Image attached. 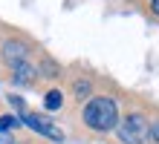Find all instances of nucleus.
Listing matches in <instances>:
<instances>
[{
  "label": "nucleus",
  "instance_id": "obj_11",
  "mask_svg": "<svg viewBox=\"0 0 159 144\" xmlns=\"http://www.w3.org/2000/svg\"><path fill=\"white\" fill-rule=\"evenodd\" d=\"M151 9H153V15H159V0H151Z\"/></svg>",
  "mask_w": 159,
  "mask_h": 144
},
{
  "label": "nucleus",
  "instance_id": "obj_9",
  "mask_svg": "<svg viewBox=\"0 0 159 144\" xmlns=\"http://www.w3.org/2000/svg\"><path fill=\"white\" fill-rule=\"evenodd\" d=\"M0 144H15V138H12V133H6V130H0Z\"/></svg>",
  "mask_w": 159,
  "mask_h": 144
},
{
  "label": "nucleus",
  "instance_id": "obj_7",
  "mask_svg": "<svg viewBox=\"0 0 159 144\" xmlns=\"http://www.w3.org/2000/svg\"><path fill=\"white\" fill-rule=\"evenodd\" d=\"M72 92H75L78 101L87 98V95H90V81H75V84H72Z\"/></svg>",
  "mask_w": 159,
  "mask_h": 144
},
{
  "label": "nucleus",
  "instance_id": "obj_2",
  "mask_svg": "<svg viewBox=\"0 0 159 144\" xmlns=\"http://www.w3.org/2000/svg\"><path fill=\"white\" fill-rule=\"evenodd\" d=\"M148 136H151V124H148L145 115L139 112H130L119 121V138L125 144H145Z\"/></svg>",
  "mask_w": 159,
  "mask_h": 144
},
{
  "label": "nucleus",
  "instance_id": "obj_1",
  "mask_svg": "<svg viewBox=\"0 0 159 144\" xmlns=\"http://www.w3.org/2000/svg\"><path fill=\"white\" fill-rule=\"evenodd\" d=\"M119 121V110H116V101L113 98H93L84 110V124L96 133H107L113 130Z\"/></svg>",
  "mask_w": 159,
  "mask_h": 144
},
{
  "label": "nucleus",
  "instance_id": "obj_6",
  "mask_svg": "<svg viewBox=\"0 0 159 144\" xmlns=\"http://www.w3.org/2000/svg\"><path fill=\"white\" fill-rule=\"evenodd\" d=\"M64 104V95L58 92V89H52V92H46V98H43V107L46 110H58Z\"/></svg>",
  "mask_w": 159,
  "mask_h": 144
},
{
  "label": "nucleus",
  "instance_id": "obj_4",
  "mask_svg": "<svg viewBox=\"0 0 159 144\" xmlns=\"http://www.w3.org/2000/svg\"><path fill=\"white\" fill-rule=\"evenodd\" d=\"M3 58H6L9 66H17V63H26L29 49H26L23 43H6V46H3Z\"/></svg>",
  "mask_w": 159,
  "mask_h": 144
},
{
  "label": "nucleus",
  "instance_id": "obj_8",
  "mask_svg": "<svg viewBox=\"0 0 159 144\" xmlns=\"http://www.w3.org/2000/svg\"><path fill=\"white\" fill-rule=\"evenodd\" d=\"M15 124H17V121L12 118V115H3V118H0V130H6V133H9V130L15 127Z\"/></svg>",
  "mask_w": 159,
  "mask_h": 144
},
{
  "label": "nucleus",
  "instance_id": "obj_3",
  "mask_svg": "<svg viewBox=\"0 0 159 144\" xmlns=\"http://www.w3.org/2000/svg\"><path fill=\"white\" fill-rule=\"evenodd\" d=\"M23 124H26V127H32L35 133H41V136L52 138V141H64V133L55 127L49 118H43V115H38V112H23Z\"/></svg>",
  "mask_w": 159,
  "mask_h": 144
},
{
  "label": "nucleus",
  "instance_id": "obj_10",
  "mask_svg": "<svg viewBox=\"0 0 159 144\" xmlns=\"http://www.w3.org/2000/svg\"><path fill=\"white\" fill-rule=\"evenodd\" d=\"M151 138L159 144V121H153V124H151Z\"/></svg>",
  "mask_w": 159,
  "mask_h": 144
},
{
  "label": "nucleus",
  "instance_id": "obj_5",
  "mask_svg": "<svg viewBox=\"0 0 159 144\" xmlns=\"http://www.w3.org/2000/svg\"><path fill=\"white\" fill-rule=\"evenodd\" d=\"M15 69V81H20V84H32L35 81V66L26 61V63H17V66H12Z\"/></svg>",
  "mask_w": 159,
  "mask_h": 144
}]
</instances>
